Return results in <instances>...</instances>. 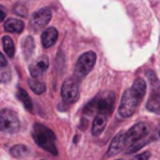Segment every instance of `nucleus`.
<instances>
[{
    "instance_id": "f257e3e1",
    "label": "nucleus",
    "mask_w": 160,
    "mask_h": 160,
    "mask_svg": "<svg viewBox=\"0 0 160 160\" xmlns=\"http://www.w3.org/2000/svg\"><path fill=\"white\" fill-rule=\"evenodd\" d=\"M146 91V84L142 79L138 78L134 80L132 85L130 89L125 90L122 96H121V101L119 105V115L121 118H129L131 116L136 108L139 106L140 101L142 100L144 95Z\"/></svg>"
},
{
    "instance_id": "f03ea898",
    "label": "nucleus",
    "mask_w": 160,
    "mask_h": 160,
    "mask_svg": "<svg viewBox=\"0 0 160 160\" xmlns=\"http://www.w3.org/2000/svg\"><path fill=\"white\" fill-rule=\"evenodd\" d=\"M115 102V94L111 91L104 92L95 99H92L85 108H84V114L86 115H92V114H105L110 115L114 108Z\"/></svg>"
},
{
    "instance_id": "7ed1b4c3",
    "label": "nucleus",
    "mask_w": 160,
    "mask_h": 160,
    "mask_svg": "<svg viewBox=\"0 0 160 160\" xmlns=\"http://www.w3.org/2000/svg\"><path fill=\"white\" fill-rule=\"evenodd\" d=\"M32 138L40 148H42L44 150H46L52 155H58V149L55 145V135L52 130H50L42 124H35L32 128Z\"/></svg>"
},
{
    "instance_id": "20e7f679",
    "label": "nucleus",
    "mask_w": 160,
    "mask_h": 160,
    "mask_svg": "<svg viewBox=\"0 0 160 160\" xmlns=\"http://www.w3.org/2000/svg\"><path fill=\"white\" fill-rule=\"evenodd\" d=\"M20 128V121L18 115L10 110L4 109L0 111V130L4 132H15Z\"/></svg>"
},
{
    "instance_id": "39448f33",
    "label": "nucleus",
    "mask_w": 160,
    "mask_h": 160,
    "mask_svg": "<svg viewBox=\"0 0 160 160\" xmlns=\"http://www.w3.org/2000/svg\"><path fill=\"white\" fill-rule=\"evenodd\" d=\"M96 61V55L94 51H86L84 52L76 61L75 65V74L78 78H84L86 76L90 70L92 69V66L95 65Z\"/></svg>"
},
{
    "instance_id": "423d86ee",
    "label": "nucleus",
    "mask_w": 160,
    "mask_h": 160,
    "mask_svg": "<svg viewBox=\"0 0 160 160\" xmlns=\"http://www.w3.org/2000/svg\"><path fill=\"white\" fill-rule=\"evenodd\" d=\"M150 129L149 125L145 122H138L135 125H132L126 132H125V140H126V148H129L130 145L146 139L148 134H149Z\"/></svg>"
},
{
    "instance_id": "0eeeda50",
    "label": "nucleus",
    "mask_w": 160,
    "mask_h": 160,
    "mask_svg": "<svg viewBox=\"0 0 160 160\" xmlns=\"http://www.w3.org/2000/svg\"><path fill=\"white\" fill-rule=\"evenodd\" d=\"M61 98L66 104H72L79 98V84L75 79H66L61 86Z\"/></svg>"
},
{
    "instance_id": "6e6552de",
    "label": "nucleus",
    "mask_w": 160,
    "mask_h": 160,
    "mask_svg": "<svg viewBox=\"0 0 160 160\" xmlns=\"http://www.w3.org/2000/svg\"><path fill=\"white\" fill-rule=\"evenodd\" d=\"M51 19V10L49 8H42L38 11H35L31 16V22L35 28H42L48 25V22Z\"/></svg>"
},
{
    "instance_id": "1a4fd4ad",
    "label": "nucleus",
    "mask_w": 160,
    "mask_h": 160,
    "mask_svg": "<svg viewBox=\"0 0 160 160\" xmlns=\"http://www.w3.org/2000/svg\"><path fill=\"white\" fill-rule=\"evenodd\" d=\"M126 148V140H125V132H119L110 142L108 149V156H114L122 151Z\"/></svg>"
},
{
    "instance_id": "9d476101",
    "label": "nucleus",
    "mask_w": 160,
    "mask_h": 160,
    "mask_svg": "<svg viewBox=\"0 0 160 160\" xmlns=\"http://www.w3.org/2000/svg\"><path fill=\"white\" fill-rule=\"evenodd\" d=\"M49 68V60L46 56H40L31 66H30V74L32 76V79H36L39 76H41Z\"/></svg>"
},
{
    "instance_id": "9b49d317",
    "label": "nucleus",
    "mask_w": 160,
    "mask_h": 160,
    "mask_svg": "<svg viewBox=\"0 0 160 160\" xmlns=\"http://www.w3.org/2000/svg\"><path fill=\"white\" fill-rule=\"evenodd\" d=\"M146 109L149 111L160 114V85H158L156 89H155V86H152L151 95L146 102Z\"/></svg>"
},
{
    "instance_id": "f8f14e48",
    "label": "nucleus",
    "mask_w": 160,
    "mask_h": 160,
    "mask_svg": "<svg viewBox=\"0 0 160 160\" xmlns=\"http://www.w3.org/2000/svg\"><path fill=\"white\" fill-rule=\"evenodd\" d=\"M108 118L109 116L105 115V114L95 115V119H94L92 125H91V134L94 136H98V135H100L104 131V129L106 126V122H108Z\"/></svg>"
},
{
    "instance_id": "ddd939ff",
    "label": "nucleus",
    "mask_w": 160,
    "mask_h": 160,
    "mask_svg": "<svg viewBox=\"0 0 160 160\" xmlns=\"http://www.w3.org/2000/svg\"><path fill=\"white\" fill-rule=\"evenodd\" d=\"M58 30L55 28H48L46 30L42 31L41 34V42L44 48H50L55 44V41L58 40Z\"/></svg>"
},
{
    "instance_id": "4468645a",
    "label": "nucleus",
    "mask_w": 160,
    "mask_h": 160,
    "mask_svg": "<svg viewBox=\"0 0 160 160\" xmlns=\"http://www.w3.org/2000/svg\"><path fill=\"white\" fill-rule=\"evenodd\" d=\"M4 29H5V31L19 34L24 30V22L19 19H8L4 22Z\"/></svg>"
},
{
    "instance_id": "2eb2a0df",
    "label": "nucleus",
    "mask_w": 160,
    "mask_h": 160,
    "mask_svg": "<svg viewBox=\"0 0 160 160\" xmlns=\"http://www.w3.org/2000/svg\"><path fill=\"white\" fill-rule=\"evenodd\" d=\"M2 48H4L5 54L9 58L14 56V54H15V45H14V41H12V39L10 36H2Z\"/></svg>"
},
{
    "instance_id": "dca6fc26",
    "label": "nucleus",
    "mask_w": 160,
    "mask_h": 160,
    "mask_svg": "<svg viewBox=\"0 0 160 160\" xmlns=\"http://www.w3.org/2000/svg\"><path fill=\"white\" fill-rule=\"evenodd\" d=\"M34 48H35V42H34V39L31 36H28L25 38L24 42H22V51H24V55L26 59L31 58L32 52H34Z\"/></svg>"
},
{
    "instance_id": "f3484780",
    "label": "nucleus",
    "mask_w": 160,
    "mask_h": 160,
    "mask_svg": "<svg viewBox=\"0 0 160 160\" xmlns=\"http://www.w3.org/2000/svg\"><path fill=\"white\" fill-rule=\"evenodd\" d=\"M18 98H19V100L24 104V106H25L26 110H29V111L32 110V102H31V99H30L29 94H28L24 89H21V88L18 89Z\"/></svg>"
},
{
    "instance_id": "a211bd4d",
    "label": "nucleus",
    "mask_w": 160,
    "mask_h": 160,
    "mask_svg": "<svg viewBox=\"0 0 160 160\" xmlns=\"http://www.w3.org/2000/svg\"><path fill=\"white\" fill-rule=\"evenodd\" d=\"M30 152V150L28 149V146L22 145V144H19V145H15L10 149V154L14 156V158H25L28 154Z\"/></svg>"
},
{
    "instance_id": "6ab92c4d",
    "label": "nucleus",
    "mask_w": 160,
    "mask_h": 160,
    "mask_svg": "<svg viewBox=\"0 0 160 160\" xmlns=\"http://www.w3.org/2000/svg\"><path fill=\"white\" fill-rule=\"evenodd\" d=\"M29 85H30V89L35 92V94H42L45 91V84L36 80V79H30L29 80Z\"/></svg>"
},
{
    "instance_id": "aec40b11",
    "label": "nucleus",
    "mask_w": 160,
    "mask_h": 160,
    "mask_svg": "<svg viewBox=\"0 0 160 160\" xmlns=\"http://www.w3.org/2000/svg\"><path fill=\"white\" fill-rule=\"evenodd\" d=\"M11 78V72H10V66H0V82H8Z\"/></svg>"
},
{
    "instance_id": "412c9836",
    "label": "nucleus",
    "mask_w": 160,
    "mask_h": 160,
    "mask_svg": "<svg viewBox=\"0 0 160 160\" xmlns=\"http://www.w3.org/2000/svg\"><path fill=\"white\" fill-rule=\"evenodd\" d=\"M14 12L18 14V15H20V16H25L28 14L26 12V8L24 5H21V4H16L14 6Z\"/></svg>"
},
{
    "instance_id": "4be33fe9",
    "label": "nucleus",
    "mask_w": 160,
    "mask_h": 160,
    "mask_svg": "<svg viewBox=\"0 0 160 160\" xmlns=\"http://www.w3.org/2000/svg\"><path fill=\"white\" fill-rule=\"evenodd\" d=\"M149 156H150V152L149 151H145V152H141L139 155H135L131 160H148Z\"/></svg>"
},
{
    "instance_id": "5701e85b",
    "label": "nucleus",
    "mask_w": 160,
    "mask_h": 160,
    "mask_svg": "<svg viewBox=\"0 0 160 160\" xmlns=\"http://www.w3.org/2000/svg\"><path fill=\"white\" fill-rule=\"evenodd\" d=\"M5 16H6V9L2 5H0V21H2Z\"/></svg>"
},
{
    "instance_id": "b1692460",
    "label": "nucleus",
    "mask_w": 160,
    "mask_h": 160,
    "mask_svg": "<svg viewBox=\"0 0 160 160\" xmlns=\"http://www.w3.org/2000/svg\"><path fill=\"white\" fill-rule=\"evenodd\" d=\"M6 65H9V64H8V60H6L5 56L0 52V66H6Z\"/></svg>"
},
{
    "instance_id": "393cba45",
    "label": "nucleus",
    "mask_w": 160,
    "mask_h": 160,
    "mask_svg": "<svg viewBox=\"0 0 160 160\" xmlns=\"http://www.w3.org/2000/svg\"><path fill=\"white\" fill-rule=\"evenodd\" d=\"M159 138H160V129H159Z\"/></svg>"
},
{
    "instance_id": "a878e982",
    "label": "nucleus",
    "mask_w": 160,
    "mask_h": 160,
    "mask_svg": "<svg viewBox=\"0 0 160 160\" xmlns=\"http://www.w3.org/2000/svg\"><path fill=\"white\" fill-rule=\"evenodd\" d=\"M118 160H122V159H118Z\"/></svg>"
}]
</instances>
